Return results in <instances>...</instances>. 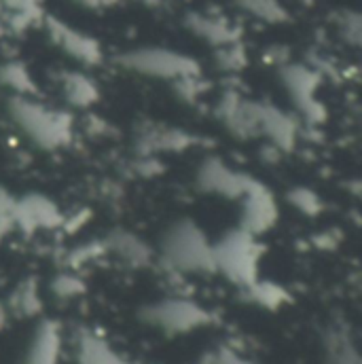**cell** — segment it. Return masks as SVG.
<instances>
[{
  "mask_svg": "<svg viewBox=\"0 0 362 364\" xmlns=\"http://www.w3.org/2000/svg\"><path fill=\"white\" fill-rule=\"evenodd\" d=\"M11 121L38 149L58 151L75 140V117L53 108L36 95H13L6 104Z\"/></svg>",
  "mask_w": 362,
  "mask_h": 364,
  "instance_id": "cell-1",
  "label": "cell"
},
{
  "mask_svg": "<svg viewBox=\"0 0 362 364\" xmlns=\"http://www.w3.org/2000/svg\"><path fill=\"white\" fill-rule=\"evenodd\" d=\"M159 263L172 275H203L214 269V242L191 218L172 223L159 244Z\"/></svg>",
  "mask_w": 362,
  "mask_h": 364,
  "instance_id": "cell-2",
  "label": "cell"
},
{
  "mask_svg": "<svg viewBox=\"0 0 362 364\" xmlns=\"http://www.w3.org/2000/svg\"><path fill=\"white\" fill-rule=\"evenodd\" d=\"M263 246L259 237L235 227L214 244V269L242 290L259 279Z\"/></svg>",
  "mask_w": 362,
  "mask_h": 364,
  "instance_id": "cell-3",
  "label": "cell"
},
{
  "mask_svg": "<svg viewBox=\"0 0 362 364\" xmlns=\"http://www.w3.org/2000/svg\"><path fill=\"white\" fill-rule=\"evenodd\" d=\"M119 66L149 79H159L168 83H176L186 77L201 75V66L191 55L172 51L166 47H140L119 55Z\"/></svg>",
  "mask_w": 362,
  "mask_h": 364,
  "instance_id": "cell-4",
  "label": "cell"
},
{
  "mask_svg": "<svg viewBox=\"0 0 362 364\" xmlns=\"http://www.w3.org/2000/svg\"><path fill=\"white\" fill-rule=\"evenodd\" d=\"M142 322H147L153 328H159L168 335H184L197 328H203L212 324V311H208L203 305L182 299V296H170L157 303L147 305L140 311Z\"/></svg>",
  "mask_w": 362,
  "mask_h": 364,
  "instance_id": "cell-5",
  "label": "cell"
},
{
  "mask_svg": "<svg viewBox=\"0 0 362 364\" xmlns=\"http://www.w3.org/2000/svg\"><path fill=\"white\" fill-rule=\"evenodd\" d=\"M280 79L294 108L309 125H320L326 121V106L318 100V87L322 81L318 70L307 64L286 62L280 66Z\"/></svg>",
  "mask_w": 362,
  "mask_h": 364,
  "instance_id": "cell-6",
  "label": "cell"
},
{
  "mask_svg": "<svg viewBox=\"0 0 362 364\" xmlns=\"http://www.w3.org/2000/svg\"><path fill=\"white\" fill-rule=\"evenodd\" d=\"M255 178L242 170L231 168L220 157H206L197 172H195V186L206 195H216L223 199H238L248 191Z\"/></svg>",
  "mask_w": 362,
  "mask_h": 364,
  "instance_id": "cell-7",
  "label": "cell"
},
{
  "mask_svg": "<svg viewBox=\"0 0 362 364\" xmlns=\"http://www.w3.org/2000/svg\"><path fill=\"white\" fill-rule=\"evenodd\" d=\"M216 119L240 140L259 138V102L244 97L238 90H225L216 102Z\"/></svg>",
  "mask_w": 362,
  "mask_h": 364,
  "instance_id": "cell-8",
  "label": "cell"
},
{
  "mask_svg": "<svg viewBox=\"0 0 362 364\" xmlns=\"http://www.w3.org/2000/svg\"><path fill=\"white\" fill-rule=\"evenodd\" d=\"M240 203L242 210L238 227L255 237H261L267 231H272L275 223L280 220V205L275 201V195L257 178L240 197Z\"/></svg>",
  "mask_w": 362,
  "mask_h": 364,
  "instance_id": "cell-9",
  "label": "cell"
},
{
  "mask_svg": "<svg viewBox=\"0 0 362 364\" xmlns=\"http://www.w3.org/2000/svg\"><path fill=\"white\" fill-rule=\"evenodd\" d=\"M41 23H43L45 32L49 36V41L60 51H64L68 58H73L75 62H79L83 66H91V68L102 64L104 53H102L100 43L93 36L81 32V30H77V28H73V26H68L62 19L51 17V15L43 17Z\"/></svg>",
  "mask_w": 362,
  "mask_h": 364,
  "instance_id": "cell-10",
  "label": "cell"
},
{
  "mask_svg": "<svg viewBox=\"0 0 362 364\" xmlns=\"http://www.w3.org/2000/svg\"><path fill=\"white\" fill-rule=\"evenodd\" d=\"M64 223V212L58 208V203L41 193H28L17 199L15 214H13V227L21 229L23 233H36V231H49L58 229Z\"/></svg>",
  "mask_w": 362,
  "mask_h": 364,
  "instance_id": "cell-11",
  "label": "cell"
},
{
  "mask_svg": "<svg viewBox=\"0 0 362 364\" xmlns=\"http://www.w3.org/2000/svg\"><path fill=\"white\" fill-rule=\"evenodd\" d=\"M197 144V138L186 129L164 125V123H142L136 132V149L144 157H157L164 153H182Z\"/></svg>",
  "mask_w": 362,
  "mask_h": 364,
  "instance_id": "cell-12",
  "label": "cell"
},
{
  "mask_svg": "<svg viewBox=\"0 0 362 364\" xmlns=\"http://www.w3.org/2000/svg\"><path fill=\"white\" fill-rule=\"evenodd\" d=\"M259 138H265L277 151L288 153L297 146L299 123L290 112L272 102H259Z\"/></svg>",
  "mask_w": 362,
  "mask_h": 364,
  "instance_id": "cell-13",
  "label": "cell"
},
{
  "mask_svg": "<svg viewBox=\"0 0 362 364\" xmlns=\"http://www.w3.org/2000/svg\"><path fill=\"white\" fill-rule=\"evenodd\" d=\"M102 242H104L106 255L117 257L123 265H127L132 269H144V267L153 265V261H155L153 248L134 231L115 229Z\"/></svg>",
  "mask_w": 362,
  "mask_h": 364,
  "instance_id": "cell-14",
  "label": "cell"
},
{
  "mask_svg": "<svg viewBox=\"0 0 362 364\" xmlns=\"http://www.w3.org/2000/svg\"><path fill=\"white\" fill-rule=\"evenodd\" d=\"M62 358V328L53 320H43L28 346L23 364H60Z\"/></svg>",
  "mask_w": 362,
  "mask_h": 364,
  "instance_id": "cell-15",
  "label": "cell"
},
{
  "mask_svg": "<svg viewBox=\"0 0 362 364\" xmlns=\"http://www.w3.org/2000/svg\"><path fill=\"white\" fill-rule=\"evenodd\" d=\"M186 26L193 34H197L212 47H223L240 41V30L229 19L214 13H188Z\"/></svg>",
  "mask_w": 362,
  "mask_h": 364,
  "instance_id": "cell-16",
  "label": "cell"
},
{
  "mask_svg": "<svg viewBox=\"0 0 362 364\" xmlns=\"http://www.w3.org/2000/svg\"><path fill=\"white\" fill-rule=\"evenodd\" d=\"M60 90L73 108H91L100 100V87L90 75L81 70H66L60 75Z\"/></svg>",
  "mask_w": 362,
  "mask_h": 364,
  "instance_id": "cell-17",
  "label": "cell"
},
{
  "mask_svg": "<svg viewBox=\"0 0 362 364\" xmlns=\"http://www.w3.org/2000/svg\"><path fill=\"white\" fill-rule=\"evenodd\" d=\"M77 363L79 364H129L119 356L102 337L91 331H81L77 337Z\"/></svg>",
  "mask_w": 362,
  "mask_h": 364,
  "instance_id": "cell-18",
  "label": "cell"
},
{
  "mask_svg": "<svg viewBox=\"0 0 362 364\" xmlns=\"http://www.w3.org/2000/svg\"><path fill=\"white\" fill-rule=\"evenodd\" d=\"M9 307L19 318L36 316L43 309V299H41V292H38V284L32 277L21 279L15 286V290L11 292V296H9Z\"/></svg>",
  "mask_w": 362,
  "mask_h": 364,
  "instance_id": "cell-19",
  "label": "cell"
},
{
  "mask_svg": "<svg viewBox=\"0 0 362 364\" xmlns=\"http://www.w3.org/2000/svg\"><path fill=\"white\" fill-rule=\"evenodd\" d=\"M244 294L250 303L265 307V309H280L282 305L290 303V294L284 286L270 282V279H257L248 288H244Z\"/></svg>",
  "mask_w": 362,
  "mask_h": 364,
  "instance_id": "cell-20",
  "label": "cell"
},
{
  "mask_svg": "<svg viewBox=\"0 0 362 364\" xmlns=\"http://www.w3.org/2000/svg\"><path fill=\"white\" fill-rule=\"evenodd\" d=\"M326 364H361L356 346L344 326L331 328L326 335Z\"/></svg>",
  "mask_w": 362,
  "mask_h": 364,
  "instance_id": "cell-21",
  "label": "cell"
},
{
  "mask_svg": "<svg viewBox=\"0 0 362 364\" xmlns=\"http://www.w3.org/2000/svg\"><path fill=\"white\" fill-rule=\"evenodd\" d=\"M0 85L11 90L13 95H36V83L30 70L21 62L0 64Z\"/></svg>",
  "mask_w": 362,
  "mask_h": 364,
  "instance_id": "cell-22",
  "label": "cell"
},
{
  "mask_svg": "<svg viewBox=\"0 0 362 364\" xmlns=\"http://www.w3.org/2000/svg\"><path fill=\"white\" fill-rule=\"evenodd\" d=\"M286 199H288V203H290L297 212H301L303 216L314 218V216H320V214L324 212V201H322V197H320L314 188H309V186H294V188H290L288 195H286Z\"/></svg>",
  "mask_w": 362,
  "mask_h": 364,
  "instance_id": "cell-23",
  "label": "cell"
},
{
  "mask_svg": "<svg viewBox=\"0 0 362 364\" xmlns=\"http://www.w3.org/2000/svg\"><path fill=\"white\" fill-rule=\"evenodd\" d=\"M214 58H216V66L223 73H240L248 64L246 49H244V45L240 41L223 45V47H216V55Z\"/></svg>",
  "mask_w": 362,
  "mask_h": 364,
  "instance_id": "cell-24",
  "label": "cell"
},
{
  "mask_svg": "<svg viewBox=\"0 0 362 364\" xmlns=\"http://www.w3.org/2000/svg\"><path fill=\"white\" fill-rule=\"evenodd\" d=\"M51 292L58 299H77L85 292V282L75 272H62L51 279Z\"/></svg>",
  "mask_w": 362,
  "mask_h": 364,
  "instance_id": "cell-25",
  "label": "cell"
},
{
  "mask_svg": "<svg viewBox=\"0 0 362 364\" xmlns=\"http://www.w3.org/2000/svg\"><path fill=\"white\" fill-rule=\"evenodd\" d=\"M242 9H246L250 15L270 21V23H277L286 19V11L282 9V4L277 0H240Z\"/></svg>",
  "mask_w": 362,
  "mask_h": 364,
  "instance_id": "cell-26",
  "label": "cell"
},
{
  "mask_svg": "<svg viewBox=\"0 0 362 364\" xmlns=\"http://www.w3.org/2000/svg\"><path fill=\"white\" fill-rule=\"evenodd\" d=\"M106 255V248H104V242L102 240H95V242H87L83 246H77L68 252V267L75 272V269H81L85 267L87 263L97 261L100 257Z\"/></svg>",
  "mask_w": 362,
  "mask_h": 364,
  "instance_id": "cell-27",
  "label": "cell"
},
{
  "mask_svg": "<svg viewBox=\"0 0 362 364\" xmlns=\"http://www.w3.org/2000/svg\"><path fill=\"white\" fill-rule=\"evenodd\" d=\"M339 30L348 43L358 45L361 43V15L356 11H346L339 19Z\"/></svg>",
  "mask_w": 362,
  "mask_h": 364,
  "instance_id": "cell-28",
  "label": "cell"
},
{
  "mask_svg": "<svg viewBox=\"0 0 362 364\" xmlns=\"http://www.w3.org/2000/svg\"><path fill=\"white\" fill-rule=\"evenodd\" d=\"M15 203H17V197H13L11 191H6L0 184V229H4V231H11L13 229Z\"/></svg>",
  "mask_w": 362,
  "mask_h": 364,
  "instance_id": "cell-29",
  "label": "cell"
},
{
  "mask_svg": "<svg viewBox=\"0 0 362 364\" xmlns=\"http://www.w3.org/2000/svg\"><path fill=\"white\" fill-rule=\"evenodd\" d=\"M212 364H255L250 360H244L242 356H238L231 350H220L212 356Z\"/></svg>",
  "mask_w": 362,
  "mask_h": 364,
  "instance_id": "cell-30",
  "label": "cell"
},
{
  "mask_svg": "<svg viewBox=\"0 0 362 364\" xmlns=\"http://www.w3.org/2000/svg\"><path fill=\"white\" fill-rule=\"evenodd\" d=\"M339 235H335V231H322L316 240H314V244L320 248V250H333V248H337V244H339Z\"/></svg>",
  "mask_w": 362,
  "mask_h": 364,
  "instance_id": "cell-31",
  "label": "cell"
},
{
  "mask_svg": "<svg viewBox=\"0 0 362 364\" xmlns=\"http://www.w3.org/2000/svg\"><path fill=\"white\" fill-rule=\"evenodd\" d=\"M77 2L87 6V9H102V6H108L112 0H77Z\"/></svg>",
  "mask_w": 362,
  "mask_h": 364,
  "instance_id": "cell-32",
  "label": "cell"
},
{
  "mask_svg": "<svg viewBox=\"0 0 362 364\" xmlns=\"http://www.w3.org/2000/svg\"><path fill=\"white\" fill-rule=\"evenodd\" d=\"M6 34H9V32H6V26H4V21L0 19V41H2V38H4Z\"/></svg>",
  "mask_w": 362,
  "mask_h": 364,
  "instance_id": "cell-33",
  "label": "cell"
},
{
  "mask_svg": "<svg viewBox=\"0 0 362 364\" xmlns=\"http://www.w3.org/2000/svg\"><path fill=\"white\" fill-rule=\"evenodd\" d=\"M2 13H4V9H2V0H0V17H2Z\"/></svg>",
  "mask_w": 362,
  "mask_h": 364,
  "instance_id": "cell-34",
  "label": "cell"
}]
</instances>
